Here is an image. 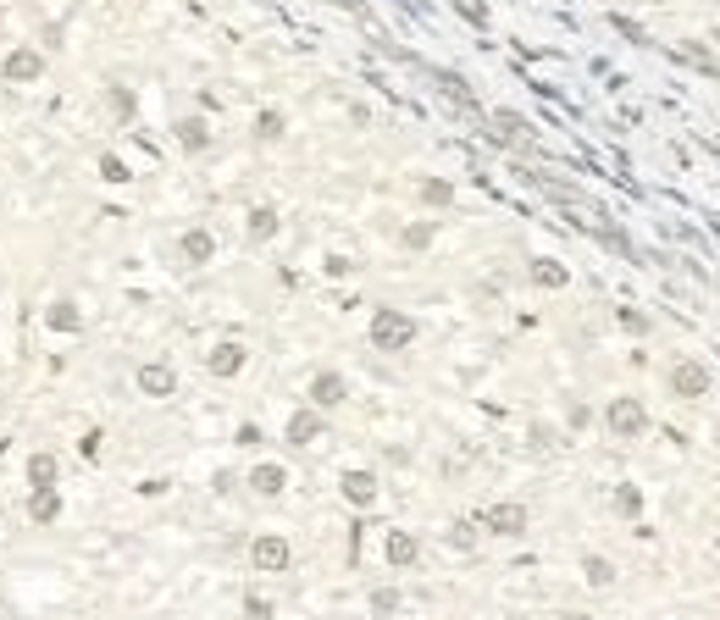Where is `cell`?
<instances>
[{"mask_svg":"<svg viewBox=\"0 0 720 620\" xmlns=\"http://www.w3.org/2000/svg\"><path fill=\"white\" fill-rule=\"evenodd\" d=\"M45 327L50 333H67V338L84 333V310H78V299H56V305L45 310Z\"/></svg>","mask_w":720,"mask_h":620,"instance_id":"5","label":"cell"},{"mask_svg":"<svg viewBox=\"0 0 720 620\" xmlns=\"http://www.w3.org/2000/svg\"><path fill=\"white\" fill-rule=\"evenodd\" d=\"M50 45H61V23H45V28H39V50H50Z\"/></svg>","mask_w":720,"mask_h":620,"instance_id":"19","label":"cell"},{"mask_svg":"<svg viewBox=\"0 0 720 620\" xmlns=\"http://www.w3.org/2000/svg\"><path fill=\"white\" fill-rule=\"evenodd\" d=\"M23 510H28V521H34V526H56L61 515H67V493H61V488H28Z\"/></svg>","mask_w":720,"mask_h":620,"instance_id":"2","label":"cell"},{"mask_svg":"<svg viewBox=\"0 0 720 620\" xmlns=\"http://www.w3.org/2000/svg\"><path fill=\"white\" fill-rule=\"evenodd\" d=\"M239 366H244V349H239V344H222V349L211 355V371H216V377H233Z\"/></svg>","mask_w":720,"mask_h":620,"instance_id":"7","label":"cell"},{"mask_svg":"<svg viewBox=\"0 0 720 620\" xmlns=\"http://www.w3.org/2000/svg\"><path fill=\"white\" fill-rule=\"evenodd\" d=\"M493 526L499 532H521V510H493Z\"/></svg>","mask_w":720,"mask_h":620,"instance_id":"16","label":"cell"},{"mask_svg":"<svg viewBox=\"0 0 720 620\" xmlns=\"http://www.w3.org/2000/svg\"><path fill=\"white\" fill-rule=\"evenodd\" d=\"M255 565H261V571H277V565H288V543H277V537H261V543H255Z\"/></svg>","mask_w":720,"mask_h":620,"instance_id":"6","label":"cell"},{"mask_svg":"<svg viewBox=\"0 0 720 620\" xmlns=\"http://www.w3.org/2000/svg\"><path fill=\"white\" fill-rule=\"evenodd\" d=\"M100 172H106L111 183H128V167H122L117 155H100Z\"/></svg>","mask_w":720,"mask_h":620,"instance_id":"14","label":"cell"},{"mask_svg":"<svg viewBox=\"0 0 720 620\" xmlns=\"http://www.w3.org/2000/svg\"><path fill=\"white\" fill-rule=\"evenodd\" d=\"M377 338H383V344H405V338H410V322H399V316H383V322H377Z\"/></svg>","mask_w":720,"mask_h":620,"instance_id":"8","label":"cell"},{"mask_svg":"<svg viewBox=\"0 0 720 620\" xmlns=\"http://www.w3.org/2000/svg\"><path fill=\"white\" fill-rule=\"evenodd\" d=\"M388 560H416V543H410V537H394V543H388Z\"/></svg>","mask_w":720,"mask_h":620,"instance_id":"13","label":"cell"},{"mask_svg":"<svg viewBox=\"0 0 720 620\" xmlns=\"http://www.w3.org/2000/svg\"><path fill=\"white\" fill-rule=\"evenodd\" d=\"M183 255H189V261H205V255H211V233H183Z\"/></svg>","mask_w":720,"mask_h":620,"instance_id":"9","label":"cell"},{"mask_svg":"<svg viewBox=\"0 0 720 620\" xmlns=\"http://www.w3.org/2000/svg\"><path fill=\"white\" fill-rule=\"evenodd\" d=\"M250 227H255V233H261V239H266V233H272V227H277V216H272V211H255V216H250Z\"/></svg>","mask_w":720,"mask_h":620,"instance_id":"18","label":"cell"},{"mask_svg":"<svg viewBox=\"0 0 720 620\" xmlns=\"http://www.w3.org/2000/svg\"><path fill=\"white\" fill-rule=\"evenodd\" d=\"M338 394H344V388H338V377H322V382H316V399H322V405H338Z\"/></svg>","mask_w":720,"mask_h":620,"instance_id":"15","label":"cell"},{"mask_svg":"<svg viewBox=\"0 0 720 620\" xmlns=\"http://www.w3.org/2000/svg\"><path fill=\"white\" fill-rule=\"evenodd\" d=\"M23 482L28 488H61V460L50 449H34L28 465H23Z\"/></svg>","mask_w":720,"mask_h":620,"instance_id":"4","label":"cell"},{"mask_svg":"<svg viewBox=\"0 0 720 620\" xmlns=\"http://www.w3.org/2000/svg\"><path fill=\"white\" fill-rule=\"evenodd\" d=\"M255 488H261V493H277V488H283V471H277V465H261V471H255Z\"/></svg>","mask_w":720,"mask_h":620,"instance_id":"11","label":"cell"},{"mask_svg":"<svg viewBox=\"0 0 720 620\" xmlns=\"http://www.w3.org/2000/svg\"><path fill=\"white\" fill-rule=\"evenodd\" d=\"M344 493H349L355 504H366V499H372V477H349V482H344Z\"/></svg>","mask_w":720,"mask_h":620,"instance_id":"12","label":"cell"},{"mask_svg":"<svg viewBox=\"0 0 720 620\" xmlns=\"http://www.w3.org/2000/svg\"><path fill=\"white\" fill-rule=\"evenodd\" d=\"M139 6H144V0H139Z\"/></svg>","mask_w":720,"mask_h":620,"instance_id":"20","label":"cell"},{"mask_svg":"<svg viewBox=\"0 0 720 620\" xmlns=\"http://www.w3.org/2000/svg\"><path fill=\"white\" fill-rule=\"evenodd\" d=\"M111 106H117V117H122V122L133 117V95H128V89H111Z\"/></svg>","mask_w":720,"mask_h":620,"instance_id":"17","label":"cell"},{"mask_svg":"<svg viewBox=\"0 0 720 620\" xmlns=\"http://www.w3.org/2000/svg\"><path fill=\"white\" fill-rule=\"evenodd\" d=\"M45 50L39 45H12L6 50V61H0V78H6V84H39V78H45Z\"/></svg>","mask_w":720,"mask_h":620,"instance_id":"1","label":"cell"},{"mask_svg":"<svg viewBox=\"0 0 720 620\" xmlns=\"http://www.w3.org/2000/svg\"><path fill=\"white\" fill-rule=\"evenodd\" d=\"M139 394L144 399H172L178 394V371H172L167 360H144L139 366Z\"/></svg>","mask_w":720,"mask_h":620,"instance_id":"3","label":"cell"},{"mask_svg":"<svg viewBox=\"0 0 720 620\" xmlns=\"http://www.w3.org/2000/svg\"><path fill=\"white\" fill-rule=\"evenodd\" d=\"M178 139H183V150H205V128L200 122H178Z\"/></svg>","mask_w":720,"mask_h":620,"instance_id":"10","label":"cell"}]
</instances>
